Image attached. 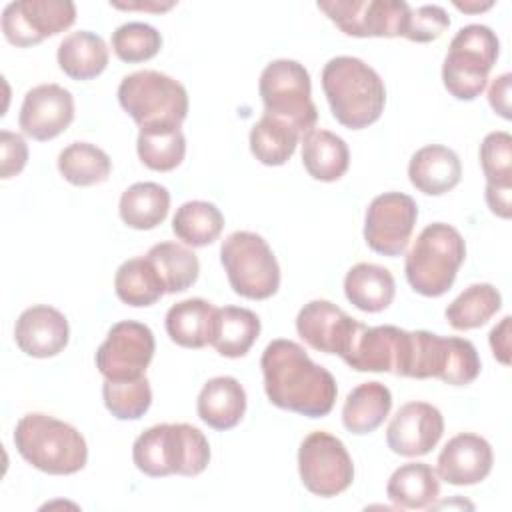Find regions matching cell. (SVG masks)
<instances>
[{
  "label": "cell",
  "mask_w": 512,
  "mask_h": 512,
  "mask_svg": "<svg viewBox=\"0 0 512 512\" xmlns=\"http://www.w3.org/2000/svg\"><path fill=\"white\" fill-rule=\"evenodd\" d=\"M264 390L268 400L308 418H322L336 402V380L320 364L312 362L306 350L292 340H272L260 358Z\"/></svg>",
  "instance_id": "6da1fadb"
},
{
  "label": "cell",
  "mask_w": 512,
  "mask_h": 512,
  "mask_svg": "<svg viewBox=\"0 0 512 512\" xmlns=\"http://www.w3.org/2000/svg\"><path fill=\"white\" fill-rule=\"evenodd\" d=\"M322 90L332 116L350 130L368 128L384 112V80L360 58H330L322 70Z\"/></svg>",
  "instance_id": "7a4b0ae2"
},
{
  "label": "cell",
  "mask_w": 512,
  "mask_h": 512,
  "mask_svg": "<svg viewBox=\"0 0 512 512\" xmlns=\"http://www.w3.org/2000/svg\"><path fill=\"white\" fill-rule=\"evenodd\" d=\"M480 356L476 346L458 336H440L428 330L404 334L396 376L438 378L450 386H466L480 374Z\"/></svg>",
  "instance_id": "3957f363"
},
{
  "label": "cell",
  "mask_w": 512,
  "mask_h": 512,
  "mask_svg": "<svg viewBox=\"0 0 512 512\" xmlns=\"http://www.w3.org/2000/svg\"><path fill=\"white\" fill-rule=\"evenodd\" d=\"M132 460L152 478L198 476L210 462V444L192 424H156L134 440Z\"/></svg>",
  "instance_id": "277c9868"
},
{
  "label": "cell",
  "mask_w": 512,
  "mask_h": 512,
  "mask_svg": "<svg viewBox=\"0 0 512 512\" xmlns=\"http://www.w3.org/2000/svg\"><path fill=\"white\" fill-rule=\"evenodd\" d=\"M12 440L18 454L46 474H76L88 460L84 436L74 426L42 412L22 416Z\"/></svg>",
  "instance_id": "5b68a950"
},
{
  "label": "cell",
  "mask_w": 512,
  "mask_h": 512,
  "mask_svg": "<svg viewBox=\"0 0 512 512\" xmlns=\"http://www.w3.org/2000/svg\"><path fill=\"white\" fill-rule=\"evenodd\" d=\"M464 258L462 234L446 222H432L418 234L406 254V280L414 292L438 298L452 288Z\"/></svg>",
  "instance_id": "8992f818"
},
{
  "label": "cell",
  "mask_w": 512,
  "mask_h": 512,
  "mask_svg": "<svg viewBox=\"0 0 512 512\" xmlns=\"http://www.w3.org/2000/svg\"><path fill=\"white\" fill-rule=\"evenodd\" d=\"M500 52L498 36L484 24H468L450 40L442 64L444 88L456 100H474L482 94L488 74Z\"/></svg>",
  "instance_id": "52a82bcc"
},
{
  "label": "cell",
  "mask_w": 512,
  "mask_h": 512,
  "mask_svg": "<svg viewBox=\"0 0 512 512\" xmlns=\"http://www.w3.org/2000/svg\"><path fill=\"white\" fill-rule=\"evenodd\" d=\"M220 262L232 290L248 300H266L280 288V266L268 242L248 230L226 236L220 246Z\"/></svg>",
  "instance_id": "ba28073f"
},
{
  "label": "cell",
  "mask_w": 512,
  "mask_h": 512,
  "mask_svg": "<svg viewBox=\"0 0 512 512\" xmlns=\"http://www.w3.org/2000/svg\"><path fill=\"white\" fill-rule=\"evenodd\" d=\"M118 102L140 128L180 126L188 116L186 88L158 70H138L124 76L118 86Z\"/></svg>",
  "instance_id": "9c48e42d"
},
{
  "label": "cell",
  "mask_w": 512,
  "mask_h": 512,
  "mask_svg": "<svg viewBox=\"0 0 512 512\" xmlns=\"http://www.w3.org/2000/svg\"><path fill=\"white\" fill-rule=\"evenodd\" d=\"M258 92L264 102V112L284 118L300 136L314 130L318 110L312 102L310 74L300 62L278 58L266 64L260 74Z\"/></svg>",
  "instance_id": "30bf717a"
},
{
  "label": "cell",
  "mask_w": 512,
  "mask_h": 512,
  "mask_svg": "<svg viewBox=\"0 0 512 512\" xmlns=\"http://www.w3.org/2000/svg\"><path fill=\"white\" fill-rule=\"evenodd\" d=\"M298 472L308 492L332 498L354 480V464L344 442L330 432H310L298 448Z\"/></svg>",
  "instance_id": "8fae6325"
},
{
  "label": "cell",
  "mask_w": 512,
  "mask_h": 512,
  "mask_svg": "<svg viewBox=\"0 0 512 512\" xmlns=\"http://www.w3.org/2000/svg\"><path fill=\"white\" fill-rule=\"evenodd\" d=\"M318 8L348 36H404L412 8L402 0H320Z\"/></svg>",
  "instance_id": "7c38bea8"
},
{
  "label": "cell",
  "mask_w": 512,
  "mask_h": 512,
  "mask_svg": "<svg viewBox=\"0 0 512 512\" xmlns=\"http://www.w3.org/2000/svg\"><path fill=\"white\" fill-rule=\"evenodd\" d=\"M154 350V334L146 324L122 320L108 330L94 360L106 380H130L146 374Z\"/></svg>",
  "instance_id": "4fadbf2b"
},
{
  "label": "cell",
  "mask_w": 512,
  "mask_h": 512,
  "mask_svg": "<svg viewBox=\"0 0 512 512\" xmlns=\"http://www.w3.org/2000/svg\"><path fill=\"white\" fill-rule=\"evenodd\" d=\"M418 206L404 192L378 194L366 208L364 240L370 250L384 256H400L414 232Z\"/></svg>",
  "instance_id": "5bb4252c"
},
{
  "label": "cell",
  "mask_w": 512,
  "mask_h": 512,
  "mask_svg": "<svg viewBox=\"0 0 512 512\" xmlns=\"http://www.w3.org/2000/svg\"><path fill=\"white\" fill-rule=\"evenodd\" d=\"M74 20L76 6L70 0H20L2 10V32L10 44L28 48L68 30Z\"/></svg>",
  "instance_id": "9a60e30c"
},
{
  "label": "cell",
  "mask_w": 512,
  "mask_h": 512,
  "mask_svg": "<svg viewBox=\"0 0 512 512\" xmlns=\"http://www.w3.org/2000/svg\"><path fill=\"white\" fill-rule=\"evenodd\" d=\"M74 120V98L60 84H38L26 92L18 114L20 130L46 142L60 136Z\"/></svg>",
  "instance_id": "2e32d148"
},
{
  "label": "cell",
  "mask_w": 512,
  "mask_h": 512,
  "mask_svg": "<svg viewBox=\"0 0 512 512\" xmlns=\"http://www.w3.org/2000/svg\"><path fill=\"white\" fill-rule=\"evenodd\" d=\"M444 434L442 412L428 402H408L398 408L386 428V442L394 454L414 458L428 454Z\"/></svg>",
  "instance_id": "e0dca14e"
},
{
  "label": "cell",
  "mask_w": 512,
  "mask_h": 512,
  "mask_svg": "<svg viewBox=\"0 0 512 512\" xmlns=\"http://www.w3.org/2000/svg\"><path fill=\"white\" fill-rule=\"evenodd\" d=\"M358 324L356 318L328 300H310L296 316L298 336L310 348L324 354H338L340 358L348 352Z\"/></svg>",
  "instance_id": "ac0fdd59"
},
{
  "label": "cell",
  "mask_w": 512,
  "mask_h": 512,
  "mask_svg": "<svg viewBox=\"0 0 512 512\" xmlns=\"http://www.w3.org/2000/svg\"><path fill=\"white\" fill-rule=\"evenodd\" d=\"M494 464L492 446L486 438L462 432L452 436L438 454L436 474L454 486H472L482 482Z\"/></svg>",
  "instance_id": "d6986e66"
},
{
  "label": "cell",
  "mask_w": 512,
  "mask_h": 512,
  "mask_svg": "<svg viewBox=\"0 0 512 512\" xmlns=\"http://www.w3.org/2000/svg\"><path fill=\"white\" fill-rule=\"evenodd\" d=\"M68 338L70 328L66 316L48 304L26 308L14 326L18 348L32 358H52L60 354Z\"/></svg>",
  "instance_id": "ffe728a7"
},
{
  "label": "cell",
  "mask_w": 512,
  "mask_h": 512,
  "mask_svg": "<svg viewBox=\"0 0 512 512\" xmlns=\"http://www.w3.org/2000/svg\"><path fill=\"white\" fill-rule=\"evenodd\" d=\"M406 330L398 326L358 324L342 360L358 372H396Z\"/></svg>",
  "instance_id": "44dd1931"
},
{
  "label": "cell",
  "mask_w": 512,
  "mask_h": 512,
  "mask_svg": "<svg viewBox=\"0 0 512 512\" xmlns=\"http://www.w3.org/2000/svg\"><path fill=\"white\" fill-rule=\"evenodd\" d=\"M408 178L416 190L428 196L450 192L462 178L458 154L442 144H428L416 150L408 164Z\"/></svg>",
  "instance_id": "7402d4cb"
},
{
  "label": "cell",
  "mask_w": 512,
  "mask_h": 512,
  "mask_svg": "<svg viewBox=\"0 0 512 512\" xmlns=\"http://www.w3.org/2000/svg\"><path fill=\"white\" fill-rule=\"evenodd\" d=\"M196 408L210 428L230 430L246 412V392L234 376H216L202 386Z\"/></svg>",
  "instance_id": "603a6c76"
},
{
  "label": "cell",
  "mask_w": 512,
  "mask_h": 512,
  "mask_svg": "<svg viewBox=\"0 0 512 512\" xmlns=\"http://www.w3.org/2000/svg\"><path fill=\"white\" fill-rule=\"evenodd\" d=\"M260 336V318L240 306H224L214 312L210 346L226 358H242Z\"/></svg>",
  "instance_id": "cb8c5ba5"
},
{
  "label": "cell",
  "mask_w": 512,
  "mask_h": 512,
  "mask_svg": "<svg viewBox=\"0 0 512 512\" xmlns=\"http://www.w3.org/2000/svg\"><path fill=\"white\" fill-rule=\"evenodd\" d=\"M344 294L362 312H382L394 300L396 282L388 268L358 262L346 272Z\"/></svg>",
  "instance_id": "d4e9b609"
},
{
  "label": "cell",
  "mask_w": 512,
  "mask_h": 512,
  "mask_svg": "<svg viewBox=\"0 0 512 512\" xmlns=\"http://www.w3.org/2000/svg\"><path fill=\"white\" fill-rule=\"evenodd\" d=\"M386 496L394 506L404 510L430 508L440 496L438 474L424 462L402 464L388 478Z\"/></svg>",
  "instance_id": "484cf974"
},
{
  "label": "cell",
  "mask_w": 512,
  "mask_h": 512,
  "mask_svg": "<svg viewBox=\"0 0 512 512\" xmlns=\"http://www.w3.org/2000/svg\"><path fill=\"white\" fill-rule=\"evenodd\" d=\"M108 46L104 38L90 30H78L64 36L58 44V66L72 80H90L108 66Z\"/></svg>",
  "instance_id": "4316f807"
},
{
  "label": "cell",
  "mask_w": 512,
  "mask_h": 512,
  "mask_svg": "<svg viewBox=\"0 0 512 512\" xmlns=\"http://www.w3.org/2000/svg\"><path fill=\"white\" fill-rule=\"evenodd\" d=\"M216 306L204 298H188L176 302L166 312V332L170 340L182 348H204L210 344Z\"/></svg>",
  "instance_id": "83f0119b"
},
{
  "label": "cell",
  "mask_w": 512,
  "mask_h": 512,
  "mask_svg": "<svg viewBox=\"0 0 512 512\" xmlns=\"http://www.w3.org/2000/svg\"><path fill=\"white\" fill-rule=\"evenodd\" d=\"M302 164L314 180H340L350 164L348 144L330 130H312L302 136Z\"/></svg>",
  "instance_id": "f1b7e54d"
},
{
  "label": "cell",
  "mask_w": 512,
  "mask_h": 512,
  "mask_svg": "<svg viewBox=\"0 0 512 512\" xmlns=\"http://www.w3.org/2000/svg\"><path fill=\"white\" fill-rule=\"evenodd\" d=\"M390 408L392 394L382 382H362L344 400L342 424L352 434H370L386 420Z\"/></svg>",
  "instance_id": "f546056e"
},
{
  "label": "cell",
  "mask_w": 512,
  "mask_h": 512,
  "mask_svg": "<svg viewBox=\"0 0 512 512\" xmlns=\"http://www.w3.org/2000/svg\"><path fill=\"white\" fill-rule=\"evenodd\" d=\"M170 210V192L156 182H136L128 186L118 204L120 218L134 230H152L162 224Z\"/></svg>",
  "instance_id": "4dcf8cb0"
},
{
  "label": "cell",
  "mask_w": 512,
  "mask_h": 512,
  "mask_svg": "<svg viewBox=\"0 0 512 512\" xmlns=\"http://www.w3.org/2000/svg\"><path fill=\"white\" fill-rule=\"evenodd\" d=\"M136 152L146 168L156 172H170L178 168L186 156L184 132L174 124L140 128Z\"/></svg>",
  "instance_id": "1f68e13d"
},
{
  "label": "cell",
  "mask_w": 512,
  "mask_h": 512,
  "mask_svg": "<svg viewBox=\"0 0 512 512\" xmlns=\"http://www.w3.org/2000/svg\"><path fill=\"white\" fill-rule=\"evenodd\" d=\"M300 140V132L274 114L264 112L262 118L250 130V150L264 166L286 164Z\"/></svg>",
  "instance_id": "d6a6232c"
},
{
  "label": "cell",
  "mask_w": 512,
  "mask_h": 512,
  "mask_svg": "<svg viewBox=\"0 0 512 512\" xmlns=\"http://www.w3.org/2000/svg\"><path fill=\"white\" fill-rule=\"evenodd\" d=\"M114 290L124 304L136 308L152 306L166 294L154 264L146 256L130 258L118 266L114 276Z\"/></svg>",
  "instance_id": "836d02e7"
},
{
  "label": "cell",
  "mask_w": 512,
  "mask_h": 512,
  "mask_svg": "<svg viewBox=\"0 0 512 512\" xmlns=\"http://www.w3.org/2000/svg\"><path fill=\"white\" fill-rule=\"evenodd\" d=\"M222 228V212L206 200L184 202L172 218V232L178 240L192 248H202L216 242L222 234Z\"/></svg>",
  "instance_id": "e575fe53"
},
{
  "label": "cell",
  "mask_w": 512,
  "mask_h": 512,
  "mask_svg": "<svg viewBox=\"0 0 512 512\" xmlns=\"http://www.w3.org/2000/svg\"><path fill=\"white\" fill-rule=\"evenodd\" d=\"M146 258L154 264L166 294H176L188 290L200 274L198 256L182 244L176 242H158L154 244Z\"/></svg>",
  "instance_id": "d590c367"
},
{
  "label": "cell",
  "mask_w": 512,
  "mask_h": 512,
  "mask_svg": "<svg viewBox=\"0 0 512 512\" xmlns=\"http://www.w3.org/2000/svg\"><path fill=\"white\" fill-rule=\"evenodd\" d=\"M502 306V296L488 282L470 284L446 306V320L454 330H474L484 326Z\"/></svg>",
  "instance_id": "8d00e7d4"
},
{
  "label": "cell",
  "mask_w": 512,
  "mask_h": 512,
  "mask_svg": "<svg viewBox=\"0 0 512 512\" xmlns=\"http://www.w3.org/2000/svg\"><path fill=\"white\" fill-rule=\"evenodd\" d=\"M58 170L74 186H94L110 176L112 160L90 142H72L58 154Z\"/></svg>",
  "instance_id": "74e56055"
},
{
  "label": "cell",
  "mask_w": 512,
  "mask_h": 512,
  "mask_svg": "<svg viewBox=\"0 0 512 512\" xmlns=\"http://www.w3.org/2000/svg\"><path fill=\"white\" fill-rule=\"evenodd\" d=\"M102 398L108 412L118 420H138L152 404V388L144 376L130 380H106L102 384Z\"/></svg>",
  "instance_id": "f35d334b"
},
{
  "label": "cell",
  "mask_w": 512,
  "mask_h": 512,
  "mask_svg": "<svg viewBox=\"0 0 512 512\" xmlns=\"http://www.w3.org/2000/svg\"><path fill=\"white\" fill-rule=\"evenodd\" d=\"M162 48V34L146 22H126L112 32L114 54L128 64L154 58Z\"/></svg>",
  "instance_id": "ab89813d"
},
{
  "label": "cell",
  "mask_w": 512,
  "mask_h": 512,
  "mask_svg": "<svg viewBox=\"0 0 512 512\" xmlns=\"http://www.w3.org/2000/svg\"><path fill=\"white\" fill-rule=\"evenodd\" d=\"M480 166L486 186L512 188V136L508 132H490L480 144Z\"/></svg>",
  "instance_id": "60d3db41"
},
{
  "label": "cell",
  "mask_w": 512,
  "mask_h": 512,
  "mask_svg": "<svg viewBox=\"0 0 512 512\" xmlns=\"http://www.w3.org/2000/svg\"><path fill=\"white\" fill-rule=\"evenodd\" d=\"M448 26H450L448 12L442 6L426 4V6L412 10L404 38H408L410 42H418V44L434 42L442 36V32Z\"/></svg>",
  "instance_id": "b9f144b4"
},
{
  "label": "cell",
  "mask_w": 512,
  "mask_h": 512,
  "mask_svg": "<svg viewBox=\"0 0 512 512\" xmlns=\"http://www.w3.org/2000/svg\"><path fill=\"white\" fill-rule=\"evenodd\" d=\"M0 174L4 180L20 174L28 162V146L20 134L10 130L0 132Z\"/></svg>",
  "instance_id": "7bdbcfd3"
},
{
  "label": "cell",
  "mask_w": 512,
  "mask_h": 512,
  "mask_svg": "<svg viewBox=\"0 0 512 512\" xmlns=\"http://www.w3.org/2000/svg\"><path fill=\"white\" fill-rule=\"evenodd\" d=\"M510 82H512V74L506 72L498 78L492 80L490 88H488V102L492 106L494 112H498L502 118L510 120Z\"/></svg>",
  "instance_id": "ee69618b"
},
{
  "label": "cell",
  "mask_w": 512,
  "mask_h": 512,
  "mask_svg": "<svg viewBox=\"0 0 512 512\" xmlns=\"http://www.w3.org/2000/svg\"><path fill=\"white\" fill-rule=\"evenodd\" d=\"M510 316H504L498 326L490 330V348L502 364H510Z\"/></svg>",
  "instance_id": "f6af8a7d"
},
{
  "label": "cell",
  "mask_w": 512,
  "mask_h": 512,
  "mask_svg": "<svg viewBox=\"0 0 512 512\" xmlns=\"http://www.w3.org/2000/svg\"><path fill=\"white\" fill-rule=\"evenodd\" d=\"M510 194H512V188L486 186V194L484 196H486V204H488L490 212L500 216V218H510V214H512Z\"/></svg>",
  "instance_id": "bcb514c9"
},
{
  "label": "cell",
  "mask_w": 512,
  "mask_h": 512,
  "mask_svg": "<svg viewBox=\"0 0 512 512\" xmlns=\"http://www.w3.org/2000/svg\"><path fill=\"white\" fill-rule=\"evenodd\" d=\"M112 6L116 8H138V10H154V12H164V10H170L176 2H128V4H122V2H110Z\"/></svg>",
  "instance_id": "7dc6e473"
},
{
  "label": "cell",
  "mask_w": 512,
  "mask_h": 512,
  "mask_svg": "<svg viewBox=\"0 0 512 512\" xmlns=\"http://www.w3.org/2000/svg\"><path fill=\"white\" fill-rule=\"evenodd\" d=\"M456 8L464 10V12H482V10H488L492 6V2H486V4H468V2H454Z\"/></svg>",
  "instance_id": "c3c4849f"
}]
</instances>
